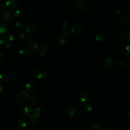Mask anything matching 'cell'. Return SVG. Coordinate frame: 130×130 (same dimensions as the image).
Here are the masks:
<instances>
[{
    "label": "cell",
    "mask_w": 130,
    "mask_h": 130,
    "mask_svg": "<svg viewBox=\"0 0 130 130\" xmlns=\"http://www.w3.org/2000/svg\"><path fill=\"white\" fill-rule=\"evenodd\" d=\"M17 123L19 127L21 129L25 128L27 125V121L24 117H20L18 118Z\"/></svg>",
    "instance_id": "cell-17"
},
{
    "label": "cell",
    "mask_w": 130,
    "mask_h": 130,
    "mask_svg": "<svg viewBox=\"0 0 130 130\" xmlns=\"http://www.w3.org/2000/svg\"><path fill=\"white\" fill-rule=\"evenodd\" d=\"M58 42L61 44L69 43L71 40V35L66 31L60 32L57 36Z\"/></svg>",
    "instance_id": "cell-2"
},
{
    "label": "cell",
    "mask_w": 130,
    "mask_h": 130,
    "mask_svg": "<svg viewBox=\"0 0 130 130\" xmlns=\"http://www.w3.org/2000/svg\"><path fill=\"white\" fill-rule=\"evenodd\" d=\"M37 29H38L37 26L34 23H30L27 25L24 28L25 32L26 34L30 35L35 34L37 32Z\"/></svg>",
    "instance_id": "cell-12"
},
{
    "label": "cell",
    "mask_w": 130,
    "mask_h": 130,
    "mask_svg": "<svg viewBox=\"0 0 130 130\" xmlns=\"http://www.w3.org/2000/svg\"><path fill=\"white\" fill-rule=\"evenodd\" d=\"M4 82V77L0 74V85H1Z\"/></svg>",
    "instance_id": "cell-41"
},
{
    "label": "cell",
    "mask_w": 130,
    "mask_h": 130,
    "mask_svg": "<svg viewBox=\"0 0 130 130\" xmlns=\"http://www.w3.org/2000/svg\"><path fill=\"white\" fill-rule=\"evenodd\" d=\"M27 46L29 50H34L38 47V42L35 39L30 38L27 42Z\"/></svg>",
    "instance_id": "cell-13"
},
{
    "label": "cell",
    "mask_w": 130,
    "mask_h": 130,
    "mask_svg": "<svg viewBox=\"0 0 130 130\" xmlns=\"http://www.w3.org/2000/svg\"><path fill=\"white\" fill-rule=\"evenodd\" d=\"M17 37L19 42L22 43H24L26 40V36L24 32H22V31L19 32L18 34Z\"/></svg>",
    "instance_id": "cell-25"
},
{
    "label": "cell",
    "mask_w": 130,
    "mask_h": 130,
    "mask_svg": "<svg viewBox=\"0 0 130 130\" xmlns=\"http://www.w3.org/2000/svg\"><path fill=\"white\" fill-rule=\"evenodd\" d=\"M83 31V26L80 24H74L71 28V33L75 36H78L82 33Z\"/></svg>",
    "instance_id": "cell-7"
},
{
    "label": "cell",
    "mask_w": 130,
    "mask_h": 130,
    "mask_svg": "<svg viewBox=\"0 0 130 130\" xmlns=\"http://www.w3.org/2000/svg\"><path fill=\"white\" fill-rule=\"evenodd\" d=\"M16 98L19 102L23 103L27 101L29 99V95L26 91L24 90H21L17 93Z\"/></svg>",
    "instance_id": "cell-10"
},
{
    "label": "cell",
    "mask_w": 130,
    "mask_h": 130,
    "mask_svg": "<svg viewBox=\"0 0 130 130\" xmlns=\"http://www.w3.org/2000/svg\"><path fill=\"white\" fill-rule=\"evenodd\" d=\"M14 17L18 20H21L24 17V13L21 10H17L14 12Z\"/></svg>",
    "instance_id": "cell-21"
},
{
    "label": "cell",
    "mask_w": 130,
    "mask_h": 130,
    "mask_svg": "<svg viewBox=\"0 0 130 130\" xmlns=\"http://www.w3.org/2000/svg\"><path fill=\"white\" fill-rule=\"evenodd\" d=\"M30 2H31V3H35V2H37L38 0H28Z\"/></svg>",
    "instance_id": "cell-42"
},
{
    "label": "cell",
    "mask_w": 130,
    "mask_h": 130,
    "mask_svg": "<svg viewBox=\"0 0 130 130\" xmlns=\"http://www.w3.org/2000/svg\"><path fill=\"white\" fill-rule=\"evenodd\" d=\"M6 59L7 57L6 55L4 53L0 52V63H4L6 61Z\"/></svg>",
    "instance_id": "cell-30"
},
{
    "label": "cell",
    "mask_w": 130,
    "mask_h": 130,
    "mask_svg": "<svg viewBox=\"0 0 130 130\" xmlns=\"http://www.w3.org/2000/svg\"><path fill=\"white\" fill-rule=\"evenodd\" d=\"M5 39L3 36H0V45H2L5 43Z\"/></svg>",
    "instance_id": "cell-38"
},
{
    "label": "cell",
    "mask_w": 130,
    "mask_h": 130,
    "mask_svg": "<svg viewBox=\"0 0 130 130\" xmlns=\"http://www.w3.org/2000/svg\"><path fill=\"white\" fill-rule=\"evenodd\" d=\"M8 31L7 25L4 23H0V34L4 35Z\"/></svg>",
    "instance_id": "cell-26"
},
{
    "label": "cell",
    "mask_w": 130,
    "mask_h": 130,
    "mask_svg": "<svg viewBox=\"0 0 130 130\" xmlns=\"http://www.w3.org/2000/svg\"><path fill=\"white\" fill-rule=\"evenodd\" d=\"M118 22L121 25L126 26L129 23V20L125 16H120L118 18Z\"/></svg>",
    "instance_id": "cell-22"
},
{
    "label": "cell",
    "mask_w": 130,
    "mask_h": 130,
    "mask_svg": "<svg viewBox=\"0 0 130 130\" xmlns=\"http://www.w3.org/2000/svg\"><path fill=\"white\" fill-rule=\"evenodd\" d=\"M90 129L92 130H101L102 127L99 123L94 122L91 124L90 126Z\"/></svg>",
    "instance_id": "cell-28"
},
{
    "label": "cell",
    "mask_w": 130,
    "mask_h": 130,
    "mask_svg": "<svg viewBox=\"0 0 130 130\" xmlns=\"http://www.w3.org/2000/svg\"><path fill=\"white\" fill-rule=\"evenodd\" d=\"M105 130H116V128H115L113 126H108L106 128H105L104 129Z\"/></svg>",
    "instance_id": "cell-39"
},
{
    "label": "cell",
    "mask_w": 130,
    "mask_h": 130,
    "mask_svg": "<svg viewBox=\"0 0 130 130\" xmlns=\"http://www.w3.org/2000/svg\"><path fill=\"white\" fill-rule=\"evenodd\" d=\"M17 52L21 56H25L28 54V50L26 47L21 46L18 48Z\"/></svg>",
    "instance_id": "cell-24"
},
{
    "label": "cell",
    "mask_w": 130,
    "mask_h": 130,
    "mask_svg": "<svg viewBox=\"0 0 130 130\" xmlns=\"http://www.w3.org/2000/svg\"><path fill=\"white\" fill-rule=\"evenodd\" d=\"M84 109L85 111H86V112H91L92 110V107L91 105L87 104V105H85L84 106Z\"/></svg>",
    "instance_id": "cell-31"
},
{
    "label": "cell",
    "mask_w": 130,
    "mask_h": 130,
    "mask_svg": "<svg viewBox=\"0 0 130 130\" xmlns=\"http://www.w3.org/2000/svg\"><path fill=\"white\" fill-rule=\"evenodd\" d=\"M94 38L95 40L98 42H105L107 39L106 35L102 32H97L94 34Z\"/></svg>",
    "instance_id": "cell-16"
},
{
    "label": "cell",
    "mask_w": 130,
    "mask_h": 130,
    "mask_svg": "<svg viewBox=\"0 0 130 130\" xmlns=\"http://www.w3.org/2000/svg\"><path fill=\"white\" fill-rule=\"evenodd\" d=\"M38 121L37 120V119H32V121H31L32 124H33L34 125H36L38 124Z\"/></svg>",
    "instance_id": "cell-40"
},
{
    "label": "cell",
    "mask_w": 130,
    "mask_h": 130,
    "mask_svg": "<svg viewBox=\"0 0 130 130\" xmlns=\"http://www.w3.org/2000/svg\"><path fill=\"white\" fill-rule=\"evenodd\" d=\"M45 113V110L42 107H37L32 111L30 114L31 119H38L43 116Z\"/></svg>",
    "instance_id": "cell-3"
},
{
    "label": "cell",
    "mask_w": 130,
    "mask_h": 130,
    "mask_svg": "<svg viewBox=\"0 0 130 130\" xmlns=\"http://www.w3.org/2000/svg\"><path fill=\"white\" fill-rule=\"evenodd\" d=\"M120 51L122 55L127 56L130 55V45L127 44H124L121 48Z\"/></svg>",
    "instance_id": "cell-19"
},
{
    "label": "cell",
    "mask_w": 130,
    "mask_h": 130,
    "mask_svg": "<svg viewBox=\"0 0 130 130\" xmlns=\"http://www.w3.org/2000/svg\"><path fill=\"white\" fill-rule=\"evenodd\" d=\"M49 45L46 42H42L39 44L38 46L37 49L39 52V57L42 58L45 55V54L49 50Z\"/></svg>",
    "instance_id": "cell-5"
},
{
    "label": "cell",
    "mask_w": 130,
    "mask_h": 130,
    "mask_svg": "<svg viewBox=\"0 0 130 130\" xmlns=\"http://www.w3.org/2000/svg\"><path fill=\"white\" fill-rule=\"evenodd\" d=\"M15 28L16 30H17L18 31H21L23 29L24 25L20 22H16L15 23Z\"/></svg>",
    "instance_id": "cell-27"
},
{
    "label": "cell",
    "mask_w": 130,
    "mask_h": 130,
    "mask_svg": "<svg viewBox=\"0 0 130 130\" xmlns=\"http://www.w3.org/2000/svg\"><path fill=\"white\" fill-rule=\"evenodd\" d=\"M6 9L4 7V6L1 4H0V13L3 14L6 12Z\"/></svg>",
    "instance_id": "cell-37"
},
{
    "label": "cell",
    "mask_w": 130,
    "mask_h": 130,
    "mask_svg": "<svg viewBox=\"0 0 130 130\" xmlns=\"http://www.w3.org/2000/svg\"><path fill=\"white\" fill-rule=\"evenodd\" d=\"M29 102L31 105H36L39 103V100L36 94H32L29 96Z\"/></svg>",
    "instance_id": "cell-23"
},
{
    "label": "cell",
    "mask_w": 130,
    "mask_h": 130,
    "mask_svg": "<svg viewBox=\"0 0 130 130\" xmlns=\"http://www.w3.org/2000/svg\"><path fill=\"white\" fill-rule=\"evenodd\" d=\"M17 5L15 0H7L5 4V8L9 12H13L16 10Z\"/></svg>",
    "instance_id": "cell-8"
},
{
    "label": "cell",
    "mask_w": 130,
    "mask_h": 130,
    "mask_svg": "<svg viewBox=\"0 0 130 130\" xmlns=\"http://www.w3.org/2000/svg\"><path fill=\"white\" fill-rule=\"evenodd\" d=\"M19 109L20 113L23 116H29L31 114L32 111L31 107L27 104L21 105Z\"/></svg>",
    "instance_id": "cell-4"
},
{
    "label": "cell",
    "mask_w": 130,
    "mask_h": 130,
    "mask_svg": "<svg viewBox=\"0 0 130 130\" xmlns=\"http://www.w3.org/2000/svg\"><path fill=\"white\" fill-rule=\"evenodd\" d=\"M15 79V75L13 73H9L6 76V80L7 81L10 82L14 80Z\"/></svg>",
    "instance_id": "cell-29"
},
{
    "label": "cell",
    "mask_w": 130,
    "mask_h": 130,
    "mask_svg": "<svg viewBox=\"0 0 130 130\" xmlns=\"http://www.w3.org/2000/svg\"><path fill=\"white\" fill-rule=\"evenodd\" d=\"M5 93V89L3 86H0V99L3 98Z\"/></svg>",
    "instance_id": "cell-35"
},
{
    "label": "cell",
    "mask_w": 130,
    "mask_h": 130,
    "mask_svg": "<svg viewBox=\"0 0 130 130\" xmlns=\"http://www.w3.org/2000/svg\"><path fill=\"white\" fill-rule=\"evenodd\" d=\"M76 111V108L74 106H70L68 107L64 111V114L66 116L69 117L73 116Z\"/></svg>",
    "instance_id": "cell-20"
},
{
    "label": "cell",
    "mask_w": 130,
    "mask_h": 130,
    "mask_svg": "<svg viewBox=\"0 0 130 130\" xmlns=\"http://www.w3.org/2000/svg\"><path fill=\"white\" fill-rule=\"evenodd\" d=\"M117 64L118 66V67L119 68H123L125 67V62H124V61L123 60H119L117 63Z\"/></svg>",
    "instance_id": "cell-32"
},
{
    "label": "cell",
    "mask_w": 130,
    "mask_h": 130,
    "mask_svg": "<svg viewBox=\"0 0 130 130\" xmlns=\"http://www.w3.org/2000/svg\"><path fill=\"white\" fill-rule=\"evenodd\" d=\"M103 64L106 68L111 69L114 68L116 66V62L114 58L108 57L104 59Z\"/></svg>",
    "instance_id": "cell-9"
},
{
    "label": "cell",
    "mask_w": 130,
    "mask_h": 130,
    "mask_svg": "<svg viewBox=\"0 0 130 130\" xmlns=\"http://www.w3.org/2000/svg\"><path fill=\"white\" fill-rule=\"evenodd\" d=\"M124 112L127 115H130V105H127L124 109Z\"/></svg>",
    "instance_id": "cell-34"
},
{
    "label": "cell",
    "mask_w": 130,
    "mask_h": 130,
    "mask_svg": "<svg viewBox=\"0 0 130 130\" xmlns=\"http://www.w3.org/2000/svg\"><path fill=\"white\" fill-rule=\"evenodd\" d=\"M74 10L78 14L82 13L85 9V5L82 0H75L73 4Z\"/></svg>",
    "instance_id": "cell-1"
},
{
    "label": "cell",
    "mask_w": 130,
    "mask_h": 130,
    "mask_svg": "<svg viewBox=\"0 0 130 130\" xmlns=\"http://www.w3.org/2000/svg\"><path fill=\"white\" fill-rule=\"evenodd\" d=\"M128 123L129 125L130 126V117L128 118Z\"/></svg>",
    "instance_id": "cell-43"
},
{
    "label": "cell",
    "mask_w": 130,
    "mask_h": 130,
    "mask_svg": "<svg viewBox=\"0 0 130 130\" xmlns=\"http://www.w3.org/2000/svg\"><path fill=\"white\" fill-rule=\"evenodd\" d=\"M77 98L81 103H86L90 99V95L87 91L85 90H81L78 92Z\"/></svg>",
    "instance_id": "cell-6"
},
{
    "label": "cell",
    "mask_w": 130,
    "mask_h": 130,
    "mask_svg": "<svg viewBox=\"0 0 130 130\" xmlns=\"http://www.w3.org/2000/svg\"><path fill=\"white\" fill-rule=\"evenodd\" d=\"M26 89L30 92H35L37 91L38 87L37 84L33 81H28L25 85Z\"/></svg>",
    "instance_id": "cell-15"
},
{
    "label": "cell",
    "mask_w": 130,
    "mask_h": 130,
    "mask_svg": "<svg viewBox=\"0 0 130 130\" xmlns=\"http://www.w3.org/2000/svg\"><path fill=\"white\" fill-rule=\"evenodd\" d=\"M34 75L35 77L38 79H43L46 76V72L42 69H36L34 72Z\"/></svg>",
    "instance_id": "cell-14"
},
{
    "label": "cell",
    "mask_w": 130,
    "mask_h": 130,
    "mask_svg": "<svg viewBox=\"0 0 130 130\" xmlns=\"http://www.w3.org/2000/svg\"><path fill=\"white\" fill-rule=\"evenodd\" d=\"M6 39L8 42H11L13 41L14 36L11 34H8L6 36Z\"/></svg>",
    "instance_id": "cell-33"
},
{
    "label": "cell",
    "mask_w": 130,
    "mask_h": 130,
    "mask_svg": "<svg viewBox=\"0 0 130 130\" xmlns=\"http://www.w3.org/2000/svg\"><path fill=\"white\" fill-rule=\"evenodd\" d=\"M121 37L125 42L130 43V28H125L123 29L120 33Z\"/></svg>",
    "instance_id": "cell-11"
},
{
    "label": "cell",
    "mask_w": 130,
    "mask_h": 130,
    "mask_svg": "<svg viewBox=\"0 0 130 130\" xmlns=\"http://www.w3.org/2000/svg\"><path fill=\"white\" fill-rule=\"evenodd\" d=\"M2 19L5 22H10L13 20V16L11 13L5 12L2 15Z\"/></svg>",
    "instance_id": "cell-18"
},
{
    "label": "cell",
    "mask_w": 130,
    "mask_h": 130,
    "mask_svg": "<svg viewBox=\"0 0 130 130\" xmlns=\"http://www.w3.org/2000/svg\"><path fill=\"white\" fill-rule=\"evenodd\" d=\"M5 47L7 49H10L12 47V44L10 42H8L6 43H5Z\"/></svg>",
    "instance_id": "cell-36"
}]
</instances>
